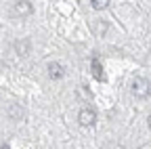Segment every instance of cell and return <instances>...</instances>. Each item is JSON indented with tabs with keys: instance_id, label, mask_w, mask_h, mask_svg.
I'll use <instances>...</instances> for the list:
<instances>
[{
	"instance_id": "cell-1",
	"label": "cell",
	"mask_w": 151,
	"mask_h": 149,
	"mask_svg": "<svg viewBox=\"0 0 151 149\" xmlns=\"http://www.w3.org/2000/svg\"><path fill=\"white\" fill-rule=\"evenodd\" d=\"M132 95L139 99H147L151 95V84L147 78H134L132 80Z\"/></svg>"
},
{
	"instance_id": "cell-2",
	"label": "cell",
	"mask_w": 151,
	"mask_h": 149,
	"mask_svg": "<svg viewBox=\"0 0 151 149\" xmlns=\"http://www.w3.org/2000/svg\"><path fill=\"white\" fill-rule=\"evenodd\" d=\"M78 120H80V124L82 126H92L94 122H97V114H94V109H90V107H84L82 111H80V116H78Z\"/></svg>"
},
{
	"instance_id": "cell-3",
	"label": "cell",
	"mask_w": 151,
	"mask_h": 149,
	"mask_svg": "<svg viewBox=\"0 0 151 149\" xmlns=\"http://www.w3.org/2000/svg\"><path fill=\"white\" fill-rule=\"evenodd\" d=\"M90 67H92V76L97 78L99 82H105V71H103V67H101V61L94 57L92 61H90Z\"/></svg>"
},
{
	"instance_id": "cell-4",
	"label": "cell",
	"mask_w": 151,
	"mask_h": 149,
	"mask_svg": "<svg viewBox=\"0 0 151 149\" xmlns=\"http://www.w3.org/2000/svg\"><path fill=\"white\" fill-rule=\"evenodd\" d=\"M48 76H50L52 80H59V78H63V76H65V69H63V65H61V63H48Z\"/></svg>"
},
{
	"instance_id": "cell-5",
	"label": "cell",
	"mask_w": 151,
	"mask_h": 149,
	"mask_svg": "<svg viewBox=\"0 0 151 149\" xmlns=\"http://www.w3.org/2000/svg\"><path fill=\"white\" fill-rule=\"evenodd\" d=\"M15 11H17L19 15H29V13H32V4L27 2V0H17Z\"/></svg>"
},
{
	"instance_id": "cell-6",
	"label": "cell",
	"mask_w": 151,
	"mask_h": 149,
	"mask_svg": "<svg viewBox=\"0 0 151 149\" xmlns=\"http://www.w3.org/2000/svg\"><path fill=\"white\" fill-rule=\"evenodd\" d=\"M92 6L97 9V11H103L109 6V0H92Z\"/></svg>"
},
{
	"instance_id": "cell-7",
	"label": "cell",
	"mask_w": 151,
	"mask_h": 149,
	"mask_svg": "<svg viewBox=\"0 0 151 149\" xmlns=\"http://www.w3.org/2000/svg\"><path fill=\"white\" fill-rule=\"evenodd\" d=\"M0 149H11V147H9V145H4V143H2V145H0Z\"/></svg>"
},
{
	"instance_id": "cell-8",
	"label": "cell",
	"mask_w": 151,
	"mask_h": 149,
	"mask_svg": "<svg viewBox=\"0 0 151 149\" xmlns=\"http://www.w3.org/2000/svg\"><path fill=\"white\" fill-rule=\"evenodd\" d=\"M149 128H151V116H149Z\"/></svg>"
}]
</instances>
